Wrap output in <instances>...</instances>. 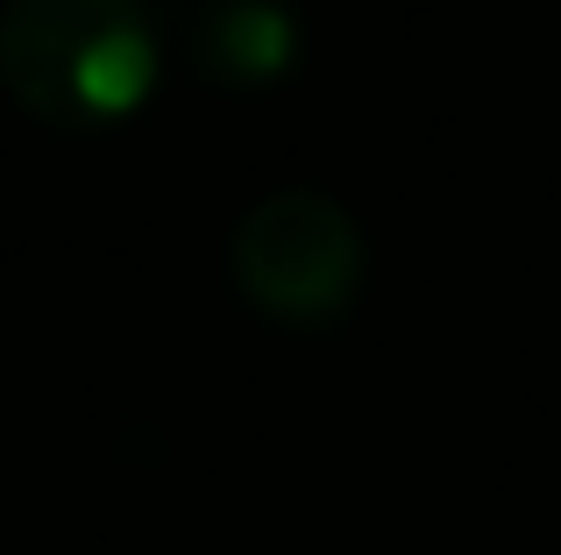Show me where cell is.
<instances>
[{"instance_id":"1","label":"cell","mask_w":561,"mask_h":555,"mask_svg":"<svg viewBox=\"0 0 561 555\" xmlns=\"http://www.w3.org/2000/svg\"><path fill=\"white\" fill-rule=\"evenodd\" d=\"M0 79L36 122H128L157 86V29L136 0H8Z\"/></svg>"},{"instance_id":"3","label":"cell","mask_w":561,"mask_h":555,"mask_svg":"<svg viewBox=\"0 0 561 555\" xmlns=\"http://www.w3.org/2000/svg\"><path fill=\"white\" fill-rule=\"evenodd\" d=\"M185 65L214 86H271L299 65V14L285 0H185Z\"/></svg>"},{"instance_id":"2","label":"cell","mask_w":561,"mask_h":555,"mask_svg":"<svg viewBox=\"0 0 561 555\" xmlns=\"http://www.w3.org/2000/svg\"><path fill=\"white\" fill-rule=\"evenodd\" d=\"M234 285L291 328H328L356 306L363 236L342 200L328 193H271L234 228Z\"/></svg>"}]
</instances>
